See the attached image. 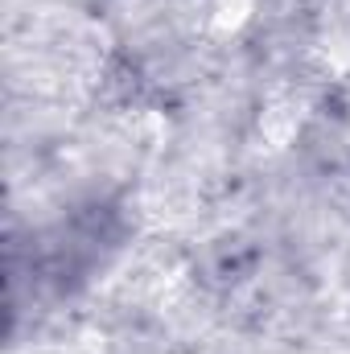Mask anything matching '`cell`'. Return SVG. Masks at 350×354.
<instances>
[{"label": "cell", "mask_w": 350, "mask_h": 354, "mask_svg": "<svg viewBox=\"0 0 350 354\" xmlns=\"http://www.w3.org/2000/svg\"><path fill=\"white\" fill-rule=\"evenodd\" d=\"M264 136L276 145V149H284L288 140H293V132L301 128V115H293V103H276V107H268L260 120Z\"/></svg>", "instance_id": "cell-2"}, {"label": "cell", "mask_w": 350, "mask_h": 354, "mask_svg": "<svg viewBox=\"0 0 350 354\" xmlns=\"http://www.w3.org/2000/svg\"><path fill=\"white\" fill-rule=\"evenodd\" d=\"M190 8H194L198 29H202L206 37H219V41H223V37H239V33L252 25L260 0H194Z\"/></svg>", "instance_id": "cell-1"}]
</instances>
